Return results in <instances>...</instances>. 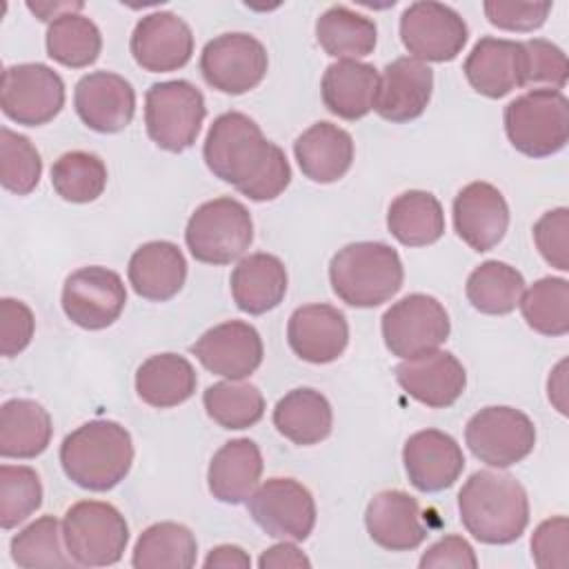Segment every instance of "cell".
I'll return each instance as SVG.
<instances>
[{
	"label": "cell",
	"mask_w": 569,
	"mask_h": 569,
	"mask_svg": "<svg viewBox=\"0 0 569 569\" xmlns=\"http://www.w3.org/2000/svg\"><path fill=\"white\" fill-rule=\"evenodd\" d=\"M202 158L216 178L233 184L253 202L278 198L291 182L284 151L264 138L253 118L240 111H227L213 120Z\"/></svg>",
	"instance_id": "1"
},
{
	"label": "cell",
	"mask_w": 569,
	"mask_h": 569,
	"mask_svg": "<svg viewBox=\"0 0 569 569\" xmlns=\"http://www.w3.org/2000/svg\"><path fill=\"white\" fill-rule=\"evenodd\" d=\"M462 527L485 545H509L529 525V498L509 473L476 471L458 493Z\"/></svg>",
	"instance_id": "2"
},
{
	"label": "cell",
	"mask_w": 569,
	"mask_h": 569,
	"mask_svg": "<svg viewBox=\"0 0 569 569\" xmlns=\"http://www.w3.org/2000/svg\"><path fill=\"white\" fill-rule=\"evenodd\" d=\"M133 462L131 433L116 420H91L71 431L60 445L64 476L89 491L118 487Z\"/></svg>",
	"instance_id": "3"
},
{
	"label": "cell",
	"mask_w": 569,
	"mask_h": 569,
	"mask_svg": "<svg viewBox=\"0 0 569 569\" xmlns=\"http://www.w3.org/2000/svg\"><path fill=\"white\" fill-rule=\"evenodd\" d=\"M329 280L345 305L371 309L400 291L405 267L398 251L385 242H351L333 253Z\"/></svg>",
	"instance_id": "4"
},
{
	"label": "cell",
	"mask_w": 569,
	"mask_h": 569,
	"mask_svg": "<svg viewBox=\"0 0 569 569\" xmlns=\"http://www.w3.org/2000/svg\"><path fill=\"white\" fill-rule=\"evenodd\" d=\"M505 131L516 151L553 156L569 140V100L556 89H531L505 107Z\"/></svg>",
	"instance_id": "5"
},
{
	"label": "cell",
	"mask_w": 569,
	"mask_h": 569,
	"mask_svg": "<svg viewBox=\"0 0 569 569\" xmlns=\"http://www.w3.org/2000/svg\"><path fill=\"white\" fill-rule=\"evenodd\" d=\"M251 240V213L240 200L229 196L202 202L184 229L189 253L204 264H229L238 260Z\"/></svg>",
	"instance_id": "6"
},
{
	"label": "cell",
	"mask_w": 569,
	"mask_h": 569,
	"mask_svg": "<svg viewBox=\"0 0 569 569\" xmlns=\"http://www.w3.org/2000/svg\"><path fill=\"white\" fill-rule=\"evenodd\" d=\"M62 540L71 560L80 567L116 565L129 542L124 516L109 502L80 500L62 518Z\"/></svg>",
	"instance_id": "7"
},
{
	"label": "cell",
	"mask_w": 569,
	"mask_h": 569,
	"mask_svg": "<svg viewBox=\"0 0 569 569\" xmlns=\"http://www.w3.org/2000/svg\"><path fill=\"white\" fill-rule=\"evenodd\" d=\"M207 116L202 91L189 80L156 82L144 93L147 136L164 151L189 149Z\"/></svg>",
	"instance_id": "8"
},
{
	"label": "cell",
	"mask_w": 569,
	"mask_h": 569,
	"mask_svg": "<svg viewBox=\"0 0 569 569\" xmlns=\"http://www.w3.org/2000/svg\"><path fill=\"white\" fill-rule=\"evenodd\" d=\"M465 442L480 462L505 469L533 451L536 425L520 409L485 407L469 418Z\"/></svg>",
	"instance_id": "9"
},
{
	"label": "cell",
	"mask_w": 569,
	"mask_h": 569,
	"mask_svg": "<svg viewBox=\"0 0 569 569\" xmlns=\"http://www.w3.org/2000/svg\"><path fill=\"white\" fill-rule=\"evenodd\" d=\"M451 331L449 313L440 300L427 293H409L382 316V340L391 356L413 358L436 351Z\"/></svg>",
	"instance_id": "10"
},
{
	"label": "cell",
	"mask_w": 569,
	"mask_h": 569,
	"mask_svg": "<svg viewBox=\"0 0 569 569\" xmlns=\"http://www.w3.org/2000/svg\"><path fill=\"white\" fill-rule=\"evenodd\" d=\"M0 107L18 124L42 127L62 111L64 82L42 62L11 64L2 71Z\"/></svg>",
	"instance_id": "11"
},
{
	"label": "cell",
	"mask_w": 569,
	"mask_h": 569,
	"mask_svg": "<svg viewBox=\"0 0 569 569\" xmlns=\"http://www.w3.org/2000/svg\"><path fill=\"white\" fill-rule=\"evenodd\" d=\"M269 56L251 33H222L209 40L200 53V73L220 93L240 96L256 89L267 76Z\"/></svg>",
	"instance_id": "12"
},
{
	"label": "cell",
	"mask_w": 569,
	"mask_h": 569,
	"mask_svg": "<svg viewBox=\"0 0 569 569\" xmlns=\"http://www.w3.org/2000/svg\"><path fill=\"white\" fill-rule=\"evenodd\" d=\"M249 516L271 538L307 540L316 527L311 491L293 478H269L247 500Z\"/></svg>",
	"instance_id": "13"
},
{
	"label": "cell",
	"mask_w": 569,
	"mask_h": 569,
	"mask_svg": "<svg viewBox=\"0 0 569 569\" xmlns=\"http://www.w3.org/2000/svg\"><path fill=\"white\" fill-rule=\"evenodd\" d=\"M467 38L465 18L442 2H411L400 16V40L416 60L449 62L465 49Z\"/></svg>",
	"instance_id": "14"
},
{
	"label": "cell",
	"mask_w": 569,
	"mask_h": 569,
	"mask_svg": "<svg viewBox=\"0 0 569 569\" xmlns=\"http://www.w3.org/2000/svg\"><path fill=\"white\" fill-rule=\"evenodd\" d=\"M127 305L122 278L100 264L82 267L67 276L62 287L64 316L89 331L111 327Z\"/></svg>",
	"instance_id": "15"
},
{
	"label": "cell",
	"mask_w": 569,
	"mask_h": 569,
	"mask_svg": "<svg viewBox=\"0 0 569 569\" xmlns=\"http://www.w3.org/2000/svg\"><path fill=\"white\" fill-rule=\"evenodd\" d=\"M191 353L207 371L227 380H244L262 365L264 347L253 325L227 320L207 329L191 345Z\"/></svg>",
	"instance_id": "16"
},
{
	"label": "cell",
	"mask_w": 569,
	"mask_h": 569,
	"mask_svg": "<svg viewBox=\"0 0 569 569\" xmlns=\"http://www.w3.org/2000/svg\"><path fill=\"white\" fill-rule=\"evenodd\" d=\"M131 56L138 67L151 73L182 69L193 53L191 27L171 11H153L138 20L131 42Z\"/></svg>",
	"instance_id": "17"
},
{
	"label": "cell",
	"mask_w": 569,
	"mask_h": 569,
	"mask_svg": "<svg viewBox=\"0 0 569 569\" xmlns=\"http://www.w3.org/2000/svg\"><path fill=\"white\" fill-rule=\"evenodd\" d=\"M73 107L89 129L98 133H118L133 120L136 91L120 73L91 71L78 80Z\"/></svg>",
	"instance_id": "18"
},
{
	"label": "cell",
	"mask_w": 569,
	"mask_h": 569,
	"mask_svg": "<svg viewBox=\"0 0 569 569\" xmlns=\"http://www.w3.org/2000/svg\"><path fill=\"white\" fill-rule=\"evenodd\" d=\"M396 380L420 405L445 409L465 393L467 371L451 351L436 349L405 358L396 367Z\"/></svg>",
	"instance_id": "19"
},
{
	"label": "cell",
	"mask_w": 569,
	"mask_h": 569,
	"mask_svg": "<svg viewBox=\"0 0 569 569\" xmlns=\"http://www.w3.org/2000/svg\"><path fill=\"white\" fill-rule=\"evenodd\" d=\"M402 462L409 482L425 493L449 489L465 469V456L456 438L440 429H422L407 438Z\"/></svg>",
	"instance_id": "20"
},
{
	"label": "cell",
	"mask_w": 569,
	"mask_h": 569,
	"mask_svg": "<svg viewBox=\"0 0 569 569\" xmlns=\"http://www.w3.org/2000/svg\"><path fill=\"white\" fill-rule=\"evenodd\" d=\"M509 207L498 187L469 182L453 198V229L473 251L493 249L507 233Z\"/></svg>",
	"instance_id": "21"
},
{
	"label": "cell",
	"mask_w": 569,
	"mask_h": 569,
	"mask_svg": "<svg viewBox=\"0 0 569 569\" xmlns=\"http://www.w3.org/2000/svg\"><path fill=\"white\" fill-rule=\"evenodd\" d=\"M287 340L300 360L327 365L345 353L349 325L345 313L331 305H302L289 316Z\"/></svg>",
	"instance_id": "22"
},
{
	"label": "cell",
	"mask_w": 569,
	"mask_h": 569,
	"mask_svg": "<svg viewBox=\"0 0 569 569\" xmlns=\"http://www.w3.org/2000/svg\"><path fill=\"white\" fill-rule=\"evenodd\" d=\"M433 71L427 62L411 56L391 60L382 76L376 96V113L389 122H409L422 116L431 100Z\"/></svg>",
	"instance_id": "23"
},
{
	"label": "cell",
	"mask_w": 569,
	"mask_h": 569,
	"mask_svg": "<svg viewBox=\"0 0 569 569\" xmlns=\"http://www.w3.org/2000/svg\"><path fill=\"white\" fill-rule=\"evenodd\" d=\"M365 525L369 538L387 551H411L429 536L418 500L400 489L376 493L367 505Z\"/></svg>",
	"instance_id": "24"
},
{
	"label": "cell",
	"mask_w": 569,
	"mask_h": 569,
	"mask_svg": "<svg viewBox=\"0 0 569 569\" xmlns=\"http://www.w3.org/2000/svg\"><path fill=\"white\" fill-rule=\"evenodd\" d=\"M462 71L473 91L502 98L522 87V42L485 36L473 44Z\"/></svg>",
	"instance_id": "25"
},
{
	"label": "cell",
	"mask_w": 569,
	"mask_h": 569,
	"mask_svg": "<svg viewBox=\"0 0 569 569\" xmlns=\"http://www.w3.org/2000/svg\"><path fill=\"white\" fill-rule=\"evenodd\" d=\"M127 276L140 298L167 302L187 280V260L178 244L169 240H151L131 253Z\"/></svg>",
	"instance_id": "26"
},
{
	"label": "cell",
	"mask_w": 569,
	"mask_h": 569,
	"mask_svg": "<svg viewBox=\"0 0 569 569\" xmlns=\"http://www.w3.org/2000/svg\"><path fill=\"white\" fill-rule=\"evenodd\" d=\"M293 156L305 178L329 184L351 169L353 138L342 127L322 120L296 138Z\"/></svg>",
	"instance_id": "27"
},
{
	"label": "cell",
	"mask_w": 569,
	"mask_h": 569,
	"mask_svg": "<svg viewBox=\"0 0 569 569\" xmlns=\"http://www.w3.org/2000/svg\"><path fill=\"white\" fill-rule=\"evenodd\" d=\"M380 73L373 64L360 60L331 62L322 76L320 93L329 113L342 120L365 118L378 96Z\"/></svg>",
	"instance_id": "28"
},
{
	"label": "cell",
	"mask_w": 569,
	"mask_h": 569,
	"mask_svg": "<svg viewBox=\"0 0 569 569\" xmlns=\"http://www.w3.org/2000/svg\"><path fill=\"white\" fill-rule=\"evenodd\" d=\"M262 476L260 447L249 438L224 442L211 458L207 485L216 500L227 505L247 502Z\"/></svg>",
	"instance_id": "29"
},
{
	"label": "cell",
	"mask_w": 569,
	"mask_h": 569,
	"mask_svg": "<svg viewBox=\"0 0 569 569\" xmlns=\"http://www.w3.org/2000/svg\"><path fill=\"white\" fill-rule=\"evenodd\" d=\"M287 269L271 253H249L231 271L229 287L233 302L249 316L276 309L287 293Z\"/></svg>",
	"instance_id": "30"
},
{
	"label": "cell",
	"mask_w": 569,
	"mask_h": 569,
	"mask_svg": "<svg viewBox=\"0 0 569 569\" xmlns=\"http://www.w3.org/2000/svg\"><path fill=\"white\" fill-rule=\"evenodd\" d=\"M53 436L49 411L29 398H11L0 407V456L31 460Z\"/></svg>",
	"instance_id": "31"
},
{
	"label": "cell",
	"mask_w": 569,
	"mask_h": 569,
	"mask_svg": "<svg viewBox=\"0 0 569 569\" xmlns=\"http://www.w3.org/2000/svg\"><path fill=\"white\" fill-rule=\"evenodd\" d=\"M198 387L193 365L178 353H156L136 371V391L142 402L156 409H171L187 402Z\"/></svg>",
	"instance_id": "32"
},
{
	"label": "cell",
	"mask_w": 569,
	"mask_h": 569,
	"mask_svg": "<svg viewBox=\"0 0 569 569\" xmlns=\"http://www.w3.org/2000/svg\"><path fill=\"white\" fill-rule=\"evenodd\" d=\"M273 427L293 445L311 447L331 433L333 411L320 391L298 387L276 402Z\"/></svg>",
	"instance_id": "33"
},
{
	"label": "cell",
	"mask_w": 569,
	"mask_h": 569,
	"mask_svg": "<svg viewBox=\"0 0 569 569\" xmlns=\"http://www.w3.org/2000/svg\"><path fill=\"white\" fill-rule=\"evenodd\" d=\"M389 233L405 247H427L445 233V211L440 200L420 189L396 196L387 211Z\"/></svg>",
	"instance_id": "34"
},
{
	"label": "cell",
	"mask_w": 569,
	"mask_h": 569,
	"mask_svg": "<svg viewBox=\"0 0 569 569\" xmlns=\"http://www.w3.org/2000/svg\"><path fill=\"white\" fill-rule=\"evenodd\" d=\"M316 38L327 56L358 60L376 49L378 29L371 18L345 4H333L318 18Z\"/></svg>",
	"instance_id": "35"
},
{
	"label": "cell",
	"mask_w": 569,
	"mask_h": 569,
	"mask_svg": "<svg viewBox=\"0 0 569 569\" xmlns=\"http://www.w3.org/2000/svg\"><path fill=\"white\" fill-rule=\"evenodd\" d=\"M198 542L189 527L180 522H156L147 527L133 547L136 569H189L196 565Z\"/></svg>",
	"instance_id": "36"
},
{
	"label": "cell",
	"mask_w": 569,
	"mask_h": 569,
	"mask_svg": "<svg viewBox=\"0 0 569 569\" xmlns=\"http://www.w3.org/2000/svg\"><path fill=\"white\" fill-rule=\"evenodd\" d=\"M525 291L522 273L500 260H487L478 264L467 278V300L473 309L487 316L511 313Z\"/></svg>",
	"instance_id": "37"
},
{
	"label": "cell",
	"mask_w": 569,
	"mask_h": 569,
	"mask_svg": "<svg viewBox=\"0 0 569 569\" xmlns=\"http://www.w3.org/2000/svg\"><path fill=\"white\" fill-rule=\"evenodd\" d=\"M47 56L58 64L84 69L93 64L102 51V33L96 22L82 13H62L49 22Z\"/></svg>",
	"instance_id": "38"
},
{
	"label": "cell",
	"mask_w": 569,
	"mask_h": 569,
	"mask_svg": "<svg viewBox=\"0 0 569 569\" xmlns=\"http://www.w3.org/2000/svg\"><path fill=\"white\" fill-rule=\"evenodd\" d=\"M207 416L222 429H249L264 416V396L251 382L224 380L202 393Z\"/></svg>",
	"instance_id": "39"
},
{
	"label": "cell",
	"mask_w": 569,
	"mask_h": 569,
	"mask_svg": "<svg viewBox=\"0 0 569 569\" xmlns=\"http://www.w3.org/2000/svg\"><path fill=\"white\" fill-rule=\"evenodd\" d=\"M520 311L527 325L542 336H565L569 331V282L547 276L536 280L520 296Z\"/></svg>",
	"instance_id": "40"
},
{
	"label": "cell",
	"mask_w": 569,
	"mask_h": 569,
	"mask_svg": "<svg viewBox=\"0 0 569 569\" xmlns=\"http://www.w3.org/2000/svg\"><path fill=\"white\" fill-rule=\"evenodd\" d=\"M51 184L67 202H93L107 187V167L91 151H67L51 167Z\"/></svg>",
	"instance_id": "41"
},
{
	"label": "cell",
	"mask_w": 569,
	"mask_h": 569,
	"mask_svg": "<svg viewBox=\"0 0 569 569\" xmlns=\"http://www.w3.org/2000/svg\"><path fill=\"white\" fill-rule=\"evenodd\" d=\"M60 522L56 516H42L29 522L11 538V560L18 567H69L76 565L71 556L62 551Z\"/></svg>",
	"instance_id": "42"
},
{
	"label": "cell",
	"mask_w": 569,
	"mask_h": 569,
	"mask_svg": "<svg viewBox=\"0 0 569 569\" xmlns=\"http://www.w3.org/2000/svg\"><path fill=\"white\" fill-rule=\"evenodd\" d=\"M42 505V482L27 465L0 467V527L13 529Z\"/></svg>",
	"instance_id": "43"
},
{
	"label": "cell",
	"mask_w": 569,
	"mask_h": 569,
	"mask_svg": "<svg viewBox=\"0 0 569 569\" xmlns=\"http://www.w3.org/2000/svg\"><path fill=\"white\" fill-rule=\"evenodd\" d=\"M42 176V160L31 140L9 127L0 129V182L16 196L31 193Z\"/></svg>",
	"instance_id": "44"
},
{
	"label": "cell",
	"mask_w": 569,
	"mask_h": 569,
	"mask_svg": "<svg viewBox=\"0 0 569 569\" xmlns=\"http://www.w3.org/2000/svg\"><path fill=\"white\" fill-rule=\"evenodd\" d=\"M545 84L560 91L567 84V56L545 38L522 42V87Z\"/></svg>",
	"instance_id": "45"
},
{
	"label": "cell",
	"mask_w": 569,
	"mask_h": 569,
	"mask_svg": "<svg viewBox=\"0 0 569 569\" xmlns=\"http://www.w3.org/2000/svg\"><path fill=\"white\" fill-rule=\"evenodd\" d=\"M533 242L540 256L558 271L569 269V211L558 207L545 211L533 224Z\"/></svg>",
	"instance_id": "46"
},
{
	"label": "cell",
	"mask_w": 569,
	"mask_h": 569,
	"mask_svg": "<svg viewBox=\"0 0 569 569\" xmlns=\"http://www.w3.org/2000/svg\"><path fill=\"white\" fill-rule=\"evenodd\" d=\"M33 329L36 318L22 300H0V353L4 358H13L24 351L33 338Z\"/></svg>",
	"instance_id": "47"
},
{
	"label": "cell",
	"mask_w": 569,
	"mask_h": 569,
	"mask_svg": "<svg viewBox=\"0 0 569 569\" xmlns=\"http://www.w3.org/2000/svg\"><path fill=\"white\" fill-rule=\"evenodd\" d=\"M487 20L502 31H533L545 24L551 2H502L487 0L482 4Z\"/></svg>",
	"instance_id": "48"
},
{
	"label": "cell",
	"mask_w": 569,
	"mask_h": 569,
	"mask_svg": "<svg viewBox=\"0 0 569 569\" xmlns=\"http://www.w3.org/2000/svg\"><path fill=\"white\" fill-rule=\"evenodd\" d=\"M567 533L569 522L565 516L542 520L531 536V558L538 567H567Z\"/></svg>",
	"instance_id": "49"
},
{
	"label": "cell",
	"mask_w": 569,
	"mask_h": 569,
	"mask_svg": "<svg viewBox=\"0 0 569 569\" xmlns=\"http://www.w3.org/2000/svg\"><path fill=\"white\" fill-rule=\"evenodd\" d=\"M420 569H438V567H456V569H476L478 558L473 547L462 536H445L433 542L420 558Z\"/></svg>",
	"instance_id": "50"
},
{
	"label": "cell",
	"mask_w": 569,
	"mask_h": 569,
	"mask_svg": "<svg viewBox=\"0 0 569 569\" xmlns=\"http://www.w3.org/2000/svg\"><path fill=\"white\" fill-rule=\"evenodd\" d=\"M258 567L260 569H282V567L302 569V567H311V562L293 542L282 540V542L262 551V556L258 560Z\"/></svg>",
	"instance_id": "51"
},
{
	"label": "cell",
	"mask_w": 569,
	"mask_h": 569,
	"mask_svg": "<svg viewBox=\"0 0 569 569\" xmlns=\"http://www.w3.org/2000/svg\"><path fill=\"white\" fill-rule=\"evenodd\" d=\"M204 567H224V569H249L251 567V558L244 553V549L236 547V545H220L213 547L209 551V556L204 558Z\"/></svg>",
	"instance_id": "52"
},
{
	"label": "cell",
	"mask_w": 569,
	"mask_h": 569,
	"mask_svg": "<svg viewBox=\"0 0 569 569\" xmlns=\"http://www.w3.org/2000/svg\"><path fill=\"white\" fill-rule=\"evenodd\" d=\"M27 9L31 11V13H36L40 20H56L58 16H62V13H78V11H82L84 9V4L82 2H58V4H53V2H27Z\"/></svg>",
	"instance_id": "53"
}]
</instances>
